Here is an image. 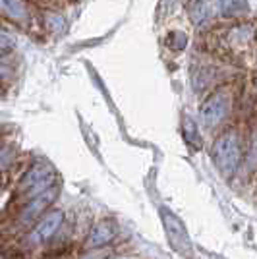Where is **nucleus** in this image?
Listing matches in <instances>:
<instances>
[{"mask_svg":"<svg viewBox=\"0 0 257 259\" xmlns=\"http://www.w3.org/2000/svg\"><path fill=\"white\" fill-rule=\"evenodd\" d=\"M213 161L219 168V172L225 178H230L238 172L240 164L244 162V151H242V140L236 130H226L213 141Z\"/></svg>","mask_w":257,"mask_h":259,"instance_id":"obj_1","label":"nucleus"},{"mask_svg":"<svg viewBox=\"0 0 257 259\" xmlns=\"http://www.w3.org/2000/svg\"><path fill=\"white\" fill-rule=\"evenodd\" d=\"M234 107V93L228 85H223L209 93L207 99L201 103L199 108V122L205 130H217L223 126V122L228 118L230 110Z\"/></svg>","mask_w":257,"mask_h":259,"instance_id":"obj_2","label":"nucleus"},{"mask_svg":"<svg viewBox=\"0 0 257 259\" xmlns=\"http://www.w3.org/2000/svg\"><path fill=\"white\" fill-rule=\"evenodd\" d=\"M58 194H60V188H58V184H54V186L47 188L39 195L27 199L25 205L22 207V211H20V215H18V225L20 227H31V225H35L49 211V207L54 203V199L58 197Z\"/></svg>","mask_w":257,"mask_h":259,"instance_id":"obj_3","label":"nucleus"},{"mask_svg":"<svg viewBox=\"0 0 257 259\" xmlns=\"http://www.w3.org/2000/svg\"><path fill=\"white\" fill-rule=\"evenodd\" d=\"M161 219L162 227H164V234L168 238V244L172 246V249L178 251V253H190L192 251V240H190V234H188L182 221L174 215L170 209H161Z\"/></svg>","mask_w":257,"mask_h":259,"instance_id":"obj_4","label":"nucleus"},{"mask_svg":"<svg viewBox=\"0 0 257 259\" xmlns=\"http://www.w3.org/2000/svg\"><path fill=\"white\" fill-rule=\"evenodd\" d=\"M62 223H64V213H62V211H47V213L35 223V227L31 228V232H29V236H27V242H29L31 246H39V244L49 242V240L60 230Z\"/></svg>","mask_w":257,"mask_h":259,"instance_id":"obj_5","label":"nucleus"},{"mask_svg":"<svg viewBox=\"0 0 257 259\" xmlns=\"http://www.w3.org/2000/svg\"><path fill=\"white\" fill-rule=\"evenodd\" d=\"M255 39V27L251 23H238L226 29L223 35V47L226 51H246Z\"/></svg>","mask_w":257,"mask_h":259,"instance_id":"obj_6","label":"nucleus"},{"mask_svg":"<svg viewBox=\"0 0 257 259\" xmlns=\"http://www.w3.org/2000/svg\"><path fill=\"white\" fill-rule=\"evenodd\" d=\"M118 234V228L112 221H101L97 223L95 227L91 228L89 236L85 240V246L87 249H99V248H105L108 246Z\"/></svg>","mask_w":257,"mask_h":259,"instance_id":"obj_7","label":"nucleus"},{"mask_svg":"<svg viewBox=\"0 0 257 259\" xmlns=\"http://www.w3.org/2000/svg\"><path fill=\"white\" fill-rule=\"evenodd\" d=\"M0 12L16 23H25L29 20V8L25 0H0Z\"/></svg>","mask_w":257,"mask_h":259,"instance_id":"obj_8","label":"nucleus"},{"mask_svg":"<svg viewBox=\"0 0 257 259\" xmlns=\"http://www.w3.org/2000/svg\"><path fill=\"white\" fill-rule=\"evenodd\" d=\"M249 12L247 0H219V14L225 18H242Z\"/></svg>","mask_w":257,"mask_h":259,"instance_id":"obj_9","label":"nucleus"},{"mask_svg":"<svg viewBox=\"0 0 257 259\" xmlns=\"http://www.w3.org/2000/svg\"><path fill=\"white\" fill-rule=\"evenodd\" d=\"M45 25L47 29L53 33H62L66 29V20L64 16L56 14V12H47L45 14Z\"/></svg>","mask_w":257,"mask_h":259,"instance_id":"obj_10","label":"nucleus"},{"mask_svg":"<svg viewBox=\"0 0 257 259\" xmlns=\"http://www.w3.org/2000/svg\"><path fill=\"white\" fill-rule=\"evenodd\" d=\"M244 161L249 166V170H257V128L253 130V134L249 138V145H247V153L244 155Z\"/></svg>","mask_w":257,"mask_h":259,"instance_id":"obj_11","label":"nucleus"},{"mask_svg":"<svg viewBox=\"0 0 257 259\" xmlns=\"http://www.w3.org/2000/svg\"><path fill=\"white\" fill-rule=\"evenodd\" d=\"M164 43H166V47L172 49V51H182L184 47L188 45V37L180 31H170L168 35H166Z\"/></svg>","mask_w":257,"mask_h":259,"instance_id":"obj_12","label":"nucleus"},{"mask_svg":"<svg viewBox=\"0 0 257 259\" xmlns=\"http://www.w3.org/2000/svg\"><path fill=\"white\" fill-rule=\"evenodd\" d=\"M182 132H184V138H186L188 143H195V147H199V134H197V126L193 124V120L184 118Z\"/></svg>","mask_w":257,"mask_h":259,"instance_id":"obj_13","label":"nucleus"},{"mask_svg":"<svg viewBox=\"0 0 257 259\" xmlns=\"http://www.w3.org/2000/svg\"><path fill=\"white\" fill-rule=\"evenodd\" d=\"M190 12H192V20L195 23L203 22L205 18H207V6H205V2H201V0H195Z\"/></svg>","mask_w":257,"mask_h":259,"instance_id":"obj_14","label":"nucleus"},{"mask_svg":"<svg viewBox=\"0 0 257 259\" xmlns=\"http://www.w3.org/2000/svg\"><path fill=\"white\" fill-rule=\"evenodd\" d=\"M14 77V66L0 54V81H10Z\"/></svg>","mask_w":257,"mask_h":259,"instance_id":"obj_15","label":"nucleus"},{"mask_svg":"<svg viewBox=\"0 0 257 259\" xmlns=\"http://www.w3.org/2000/svg\"><path fill=\"white\" fill-rule=\"evenodd\" d=\"M14 47H16V39L12 37L10 33L0 31V54L10 53V51L14 49Z\"/></svg>","mask_w":257,"mask_h":259,"instance_id":"obj_16","label":"nucleus"},{"mask_svg":"<svg viewBox=\"0 0 257 259\" xmlns=\"http://www.w3.org/2000/svg\"><path fill=\"white\" fill-rule=\"evenodd\" d=\"M215 259H221V257H215Z\"/></svg>","mask_w":257,"mask_h":259,"instance_id":"obj_17","label":"nucleus"}]
</instances>
